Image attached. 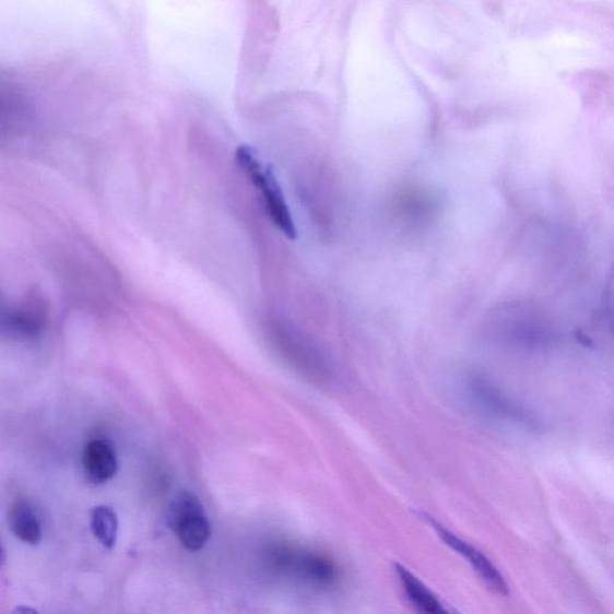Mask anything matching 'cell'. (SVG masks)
I'll list each match as a JSON object with an SVG mask.
<instances>
[{
	"mask_svg": "<svg viewBox=\"0 0 614 614\" xmlns=\"http://www.w3.org/2000/svg\"><path fill=\"white\" fill-rule=\"evenodd\" d=\"M273 335L281 357L294 371L315 385L328 382L331 367L326 354L300 329L280 322L275 324Z\"/></svg>",
	"mask_w": 614,
	"mask_h": 614,
	"instance_id": "obj_1",
	"label": "cell"
},
{
	"mask_svg": "<svg viewBox=\"0 0 614 614\" xmlns=\"http://www.w3.org/2000/svg\"><path fill=\"white\" fill-rule=\"evenodd\" d=\"M236 155L239 166L247 172L253 186L261 189L269 214L272 216L274 224L288 239L296 240L297 228L294 226L290 208L273 174V169L263 167L256 150L250 145L239 146Z\"/></svg>",
	"mask_w": 614,
	"mask_h": 614,
	"instance_id": "obj_2",
	"label": "cell"
},
{
	"mask_svg": "<svg viewBox=\"0 0 614 614\" xmlns=\"http://www.w3.org/2000/svg\"><path fill=\"white\" fill-rule=\"evenodd\" d=\"M166 519L172 532L188 551L202 550L211 538V524L202 503L190 493H181L170 503Z\"/></svg>",
	"mask_w": 614,
	"mask_h": 614,
	"instance_id": "obj_3",
	"label": "cell"
},
{
	"mask_svg": "<svg viewBox=\"0 0 614 614\" xmlns=\"http://www.w3.org/2000/svg\"><path fill=\"white\" fill-rule=\"evenodd\" d=\"M422 519L433 527V530L438 534L441 542L449 546L452 551L458 552L467 562L471 564V567L483 580L491 592H494L500 597H508L509 586L495 567V564L491 562L482 551H479L475 546L470 543L464 542L460 536L451 533L448 528L439 523L433 516L422 512Z\"/></svg>",
	"mask_w": 614,
	"mask_h": 614,
	"instance_id": "obj_4",
	"label": "cell"
},
{
	"mask_svg": "<svg viewBox=\"0 0 614 614\" xmlns=\"http://www.w3.org/2000/svg\"><path fill=\"white\" fill-rule=\"evenodd\" d=\"M465 397L473 406L484 413L527 425H534V420L522 408L518 406L505 392L484 377L470 376L464 382Z\"/></svg>",
	"mask_w": 614,
	"mask_h": 614,
	"instance_id": "obj_5",
	"label": "cell"
},
{
	"mask_svg": "<svg viewBox=\"0 0 614 614\" xmlns=\"http://www.w3.org/2000/svg\"><path fill=\"white\" fill-rule=\"evenodd\" d=\"M83 470L88 481L102 485L118 473L116 450L107 440L96 438L88 441L83 450Z\"/></svg>",
	"mask_w": 614,
	"mask_h": 614,
	"instance_id": "obj_6",
	"label": "cell"
},
{
	"mask_svg": "<svg viewBox=\"0 0 614 614\" xmlns=\"http://www.w3.org/2000/svg\"><path fill=\"white\" fill-rule=\"evenodd\" d=\"M394 569L409 603L417 614H452L421 579L400 563Z\"/></svg>",
	"mask_w": 614,
	"mask_h": 614,
	"instance_id": "obj_7",
	"label": "cell"
},
{
	"mask_svg": "<svg viewBox=\"0 0 614 614\" xmlns=\"http://www.w3.org/2000/svg\"><path fill=\"white\" fill-rule=\"evenodd\" d=\"M10 528L12 533L28 545H38L43 538V527L38 515L28 505L20 501L10 511Z\"/></svg>",
	"mask_w": 614,
	"mask_h": 614,
	"instance_id": "obj_8",
	"label": "cell"
},
{
	"mask_svg": "<svg viewBox=\"0 0 614 614\" xmlns=\"http://www.w3.org/2000/svg\"><path fill=\"white\" fill-rule=\"evenodd\" d=\"M91 527L94 536L106 548H113L118 536V516L113 508L101 506L92 510Z\"/></svg>",
	"mask_w": 614,
	"mask_h": 614,
	"instance_id": "obj_9",
	"label": "cell"
},
{
	"mask_svg": "<svg viewBox=\"0 0 614 614\" xmlns=\"http://www.w3.org/2000/svg\"><path fill=\"white\" fill-rule=\"evenodd\" d=\"M297 568L307 579L319 582L330 581L335 575L333 563L321 556H303L298 559Z\"/></svg>",
	"mask_w": 614,
	"mask_h": 614,
	"instance_id": "obj_10",
	"label": "cell"
},
{
	"mask_svg": "<svg viewBox=\"0 0 614 614\" xmlns=\"http://www.w3.org/2000/svg\"><path fill=\"white\" fill-rule=\"evenodd\" d=\"M5 323L11 333L19 336L32 338L39 333L42 322L38 315L32 311H15L9 315Z\"/></svg>",
	"mask_w": 614,
	"mask_h": 614,
	"instance_id": "obj_11",
	"label": "cell"
},
{
	"mask_svg": "<svg viewBox=\"0 0 614 614\" xmlns=\"http://www.w3.org/2000/svg\"><path fill=\"white\" fill-rule=\"evenodd\" d=\"M12 614H39L32 607L19 606Z\"/></svg>",
	"mask_w": 614,
	"mask_h": 614,
	"instance_id": "obj_12",
	"label": "cell"
}]
</instances>
